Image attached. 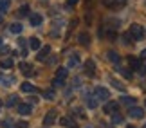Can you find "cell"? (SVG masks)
<instances>
[{"label": "cell", "mask_w": 146, "mask_h": 128, "mask_svg": "<svg viewBox=\"0 0 146 128\" xmlns=\"http://www.w3.org/2000/svg\"><path fill=\"white\" fill-rule=\"evenodd\" d=\"M130 36L133 38V40H143V38H144V29H143V25L132 24V25H130Z\"/></svg>", "instance_id": "1"}, {"label": "cell", "mask_w": 146, "mask_h": 128, "mask_svg": "<svg viewBox=\"0 0 146 128\" xmlns=\"http://www.w3.org/2000/svg\"><path fill=\"white\" fill-rule=\"evenodd\" d=\"M94 96H96L98 99H101V101H108V97H110V92L106 90L105 87H98L96 90H94Z\"/></svg>", "instance_id": "2"}, {"label": "cell", "mask_w": 146, "mask_h": 128, "mask_svg": "<svg viewBox=\"0 0 146 128\" xmlns=\"http://www.w3.org/2000/svg\"><path fill=\"white\" fill-rule=\"evenodd\" d=\"M128 63H130V67H132V69L139 70V72H141V74H144V72H146V69L143 67V63L139 62V60H135L133 56H130V58H128Z\"/></svg>", "instance_id": "3"}, {"label": "cell", "mask_w": 146, "mask_h": 128, "mask_svg": "<svg viewBox=\"0 0 146 128\" xmlns=\"http://www.w3.org/2000/svg\"><path fill=\"white\" fill-rule=\"evenodd\" d=\"M130 117H133V119H143L144 117V110L143 108H139V107H130Z\"/></svg>", "instance_id": "4"}, {"label": "cell", "mask_w": 146, "mask_h": 128, "mask_svg": "<svg viewBox=\"0 0 146 128\" xmlns=\"http://www.w3.org/2000/svg\"><path fill=\"white\" fill-rule=\"evenodd\" d=\"M54 121H56V110H50L45 117H43V125L50 126V125H54Z\"/></svg>", "instance_id": "5"}, {"label": "cell", "mask_w": 146, "mask_h": 128, "mask_svg": "<svg viewBox=\"0 0 146 128\" xmlns=\"http://www.w3.org/2000/svg\"><path fill=\"white\" fill-rule=\"evenodd\" d=\"M85 72H87V76H94V72H96V63H94L92 60H87L85 62Z\"/></svg>", "instance_id": "6"}, {"label": "cell", "mask_w": 146, "mask_h": 128, "mask_svg": "<svg viewBox=\"0 0 146 128\" xmlns=\"http://www.w3.org/2000/svg\"><path fill=\"white\" fill-rule=\"evenodd\" d=\"M103 112H105V114H110V115L114 114V112H117V103H114V101H108V103L105 105Z\"/></svg>", "instance_id": "7"}, {"label": "cell", "mask_w": 146, "mask_h": 128, "mask_svg": "<svg viewBox=\"0 0 146 128\" xmlns=\"http://www.w3.org/2000/svg\"><path fill=\"white\" fill-rule=\"evenodd\" d=\"M60 123H61V126H67V128H76L74 119H72V117H67V115L60 119Z\"/></svg>", "instance_id": "8"}, {"label": "cell", "mask_w": 146, "mask_h": 128, "mask_svg": "<svg viewBox=\"0 0 146 128\" xmlns=\"http://www.w3.org/2000/svg\"><path fill=\"white\" fill-rule=\"evenodd\" d=\"M49 54H50V49H49V45L47 47H42V51L40 52H38V62H43V60H47V56H49Z\"/></svg>", "instance_id": "9"}, {"label": "cell", "mask_w": 146, "mask_h": 128, "mask_svg": "<svg viewBox=\"0 0 146 128\" xmlns=\"http://www.w3.org/2000/svg\"><path fill=\"white\" fill-rule=\"evenodd\" d=\"M78 65H80V56L74 54V56H70V60L67 62V67H69V69H74V67H78Z\"/></svg>", "instance_id": "10"}, {"label": "cell", "mask_w": 146, "mask_h": 128, "mask_svg": "<svg viewBox=\"0 0 146 128\" xmlns=\"http://www.w3.org/2000/svg\"><path fill=\"white\" fill-rule=\"evenodd\" d=\"M106 58H108L112 63H115V65L119 63V54H117L115 51H108V52H106Z\"/></svg>", "instance_id": "11"}, {"label": "cell", "mask_w": 146, "mask_h": 128, "mask_svg": "<svg viewBox=\"0 0 146 128\" xmlns=\"http://www.w3.org/2000/svg\"><path fill=\"white\" fill-rule=\"evenodd\" d=\"M18 114L20 115H29L31 114V107H29V105H24V103L18 105Z\"/></svg>", "instance_id": "12"}, {"label": "cell", "mask_w": 146, "mask_h": 128, "mask_svg": "<svg viewBox=\"0 0 146 128\" xmlns=\"http://www.w3.org/2000/svg\"><path fill=\"white\" fill-rule=\"evenodd\" d=\"M78 42H80L81 45H88V43H90V36H88L87 32H81V34L78 36Z\"/></svg>", "instance_id": "13"}, {"label": "cell", "mask_w": 146, "mask_h": 128, "mask_svg": "<svg viewBox=\"0 0 146 128\" xmlns=\"http://www.w3.org/2000/svg\"><path fill=\"white\" fill-rule=\"evenodd\" d=\"M67 76H69V69H65V67H60L56 70V78H60V80H65Z\"/></svg>", "instance_id": "14"}, {"label": "cell", "mask_w": 146, "mask_h": 128, "mask_svg": "<svg viewBox=\"0 0 146 128\" xmlns=\"http://www.w3.org/2000/svg\"><path fill=\"white\" fill-rule=\"evenodd\" d=\"M121 103L126 105V107H133V105H135V99L130 97V96H121Z\"/></svg>", "instance_id": "15"}, {"label": "cell", "mask_w": 146, "mask_h": 128, "mask_svg": "<svg viewBox=\"0 0 146 128\" xmlns=\"http://www.w3.org/2000/svg\"><path fill=\"white\" fill-rule=\"evenodd\" d=\"M115 70H117V72H119V74H121V76H125V78H126V80H132V72H130V70H128V69H123V67H115Z\"/></svg>", "instance_id": "16"}, {"label": "cell", "mask_w": 146, "mask_h": 128, "mask_svg": "<svg viewBox=\"0 0 146 128\" xmlns=\"http://www.w3.org/2000/svg\"><path fill=\"white\" fill-rule=\"evenodd\" d=\"M40 24H42V15H38V13L31 15V25H40Z\"/></svg>", "instance_id": "17"}, {"label": "cell", "mask_w": 146, "mask_h": 128, "mask_svg": "<svg viewBox=\"0 0 146 128\" xmlns=\"http://www.w3.org/2000/svg\"><path fill=\"white\" fill-rule=\"evenodd\" d=\"M20 70L24 72L25 76H31V74H33V69H31L29 63H22V65H20Z\"/></svg>", "instance_id": "18"}, {"label": "cell", "mask_w": 146, "mask_h": 128, "mask_svg": "<svg viewBox=\"0 0 146 128\" xmlns=\"http://www.w3.org/2000/svg\"><path fill=\"white\" fill-rule=\"evenodd\" d=\"M121 123H123V115L114 112V114H112V125H121Z\"/></svg>", "instance_id": "19"}, {"label": "cell", "mask_w": 146, "mask_h": 128, "mask_svg": "<svg viewBox=\"0 0 146 128\" xmlns=\"http://www.w3.org/2000/svg\"><path fill=\"white\" fill-rule=\"evenodd\" d=\"M29 45H31V49H40V40H38V38H31L29 40Z\"/></svg>", "instance_id": "20"}, {"label": "cell", "mask_w": 146, "mask_h": 128, "mask_svg": "<svg viewBox=\"0 0 146 128\" xmlns=\"http://www.w3.org/2000/svg\"><path fill=\"white\" fill-rule=\"evenodd\" d=\"M9 9V0H0V13H5Z\"/></svg>", "instance_id": "21"}, {"label": "cell", "mask_w": 146, "mask_h": 128, "mask_svg": "<svg viewBox=\"0 0 146 128\" xmlns=\"http://www.w3.org/2000/svg\"><path fill=\"white\" fill-rule=\"evenodd\" d=\"M9 29H11V32H15V34H20L22 32V24H13Z\"/></svg>", "instance_id": "22"}, {"label": "cell", "mask_w": 146, "mask_h": 128, "mask_svg": "<svg viewBox=\"0 0 146 128\" xmlns=\"http://www.w3.org/2000/svg\"><path fill=\"white\" fill-rule=\"evenodd\" d=\"M18 103V96H11L7 101H5V107H13V105Z\"/></svg>", "instance_id": "23"}, {"label": "cell", "mask_w": 146, "mask_h": 128, "mask_svg": "<svg viewBox=\"0 0 146 128\" xmlns=\"http://www.w3.org/2000/svg\"><path fill=\"white\" fill-rule=\"evenodd\" d=\"M29 15V5H22L18 9V16H27Z\"/></svg>", "instance_id": "24"}, {"label": "cell", "mask_w": 146, "mask_h": 128, "mask_svg": "<svg viewBox=\"0 0 146 128\" xmlns=\"http://www.w3.org/2000/svg\"><path fill=\"white\" fill-rule=\"evenodd\" d=\"M22 92H33V85L31 83H22Z\"/></svg>", "instance_id": "25"}, {"label": "cell", "mask_w": 146, "mask_h": 128, "mask_svg": "<svg viewBox=\"0 0 146 128\" xmlns=\"http://www.w3.org/2000/svg\"><path fill=\"white\" fill-rule=\"evenodd\" d=\"M54 96H56L54 90H45V92H43V97H45V99H54Z\"/></svg>", "instance_id": "26"}, {"label": "cell", "mask_w": 146, "mask_h": 128, "mask_svg": "<svg viewBox=\"0 0 146 128\" xmlns=\"http://www.w3.org/2000/svg\"><path fill=\"white\" fill-rule=\"evenodd\" d=\"M2 67H4V69H11V67H13V62H11V60H4Z\"/></svg>", "instance_id": "27"}, {"label": "cell", "mask_w": 146, "mask_h": 128, "mask_svg": "<svg viewBox=\"0 0 146 128\" xmlns=\"http://www.w3.org/2000/svg\"><path fill=\"white\" fill-rule=\"evenodd\" d=\"M88 107H98V97H90V99H88Z\"/></svg>", "instance_id": "28"}, {"label": "cell", "mask_w": 146, "mask_h": 128, "mask_svg": "<svg viewBox=\"0 0 146 128\" xmlns=\"http://www.w3.org/2000/svg\"><path fill=\"white\" fill-rule=\"evenodd\" d=\"M65 80H60V78H54V87H63Z\"/></svg>", "instance_id": "29"}, {"label": "cell", "mask_w": 146, "mask_h": 128, "mask_svg": "<svg viewBox=\"0 0 146 128\" xmlns=\"http://www.w3.org/2000/svg\"><path fill=\"white\" fill-rule=\"evenodd\" d=\"M112 85H114L115 88H119V90H123V88H125V87H123V85H121L119 81H115V80H112Z\"/></svg>", "instance_id": "30"}, {"label": "cell", "mask_w": 146, "mask_h": 128, "mask_svg": "<svg viewBox=\"0 0 146 128\" xmlns=\"http://www.w3.org/2000/svg\"><path fill=\"white\" fill-rule=\"evenodd\" d=\"M78 2H80V0H67V7H74Z\"/></svg>", "instance_id": "31"}, {"label": "cell", "mask_w": 146, "mask_h": 128, "mask_svg": "<svg viewBox=\"0 0 146 128\" xmlns=\"http://www.w3.org/2000/svg\"><path fill=\"white\" fill-rule=\"evenodd\" d=\"M18 128H29V123H27V121H20V123H18Z\"/></svg>", "instance_id": "32"}, {"label": "cell", "mask_w": 146, "mask_h": 128, "mask_svg": "<svg viewBox=\"0 0 146 128\" xmlns=\"http://www.w3.org/2000/svg\"><path fill=\"white\" fill-rule=\"evenodd\" d=\"M141 58H143V60H146V49H144V51L141 52Z\"/></svg>", "instance_id": "33"}, {"label": "cell", "mask_w": 146, "mask_h": 128, "mask_svg": "<svg viewBox=\"0 0 146 128\" xmlns=\"http://www.w3.org/2000/svg\"><path fill=\"white\" fill-rule=\"evenodd\" d=\"M114 2H115V4H125L126 0H114Z\"/></svg>", "instance_id": "34"}, {"label": "cell", "mask_w": 146, "mask_h": 128, "mask_svg": "<svg viewBox=\"0 0 146 128\" xmlns=\"http://www.w3.org/2000/svg\"><path fill=\"white\" fill-rule=\"evenodd\" d=\"M2 22H4V18H2V15H0V24H2Z\"/></svg>", "instance_id": "35"}, {"label": "cell", "mask_w": 146, "mask_h": 128, "mask_svg": "<svg viewBox=\"0 0 146 128\" xmlns=\"http://www.w3.org/2000/svg\"><path fill=\"white\" fill-rule=\"evenodd\" d=\"M126 128H133V126H126Z\"/></svg>", "instance_id": "36"}, {"label": "cell", "mask_w": 146, "mask_h": 128, "mask_svg": "<svg viewBox=\"0 0 146 128\" xmlns=\"http://www.w3.org/2000/svg\"><path fill=\"white\" fill-rule=\"evenodd\" d=\"M0 107H2V101H0Z\"/></svg>", "instance_id": "37"}, {"label": "cell", "mask_w": 146, "mask_h": 128, "mask_svg": "<svg viewBox=\"0 0 146 128\" xmlns=\"http://www.w3.org/2000/svg\"><path fill=\"white\" fill-rule=\"evenodd\" d=\"M0 45H2V40H0Z\"/></svg>", "instance_id": "38"}, {"label": "cell", "mask_w": 146, "mask_h": 128, "mask_svg": "<svg viewBox=\"0 0 146 128\" xmlns=\"http://www.w3.org/2000/svg\"><path fill=\"white\" fill-rule=\"evenodd\" d=\"M143 128H146V125H144V126H143Z\"/></svg>", "instance_id": "39"}, {"label": "cell", "mask_w": 146, "mask_h": 128, "mask_svg": "<svg viewBox=\"0 0 146 128\" xmlns=\"http://www.w3.org/2000/svg\"><path fill=\"white\" fill-rule=\"evenodd\" d=\"M144 105H146V103H144Z\"/></svg>", "instance_id": "40"}]
</instances>
